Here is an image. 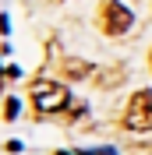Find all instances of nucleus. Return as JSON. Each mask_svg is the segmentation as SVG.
Returning <instances> with one entry per match:
<instances>
[{"instance_id":"obj_1","label":"nucleus","mask_w":152,"mask_h":155,"mask_svg":"<svg viewBox=\"0 0 152 155\" xmlns=\"http://www.w3.org/2000/svg\"><path fill=\"white\" fill-rule=\"evenodd\" d=\"M29 99H32V106H36L39 113H60V109H67V102H71L67 88L57 85V81H50V78H36V81H32Z\"/></svg>"},{"instance_id":"obj_2","label":"nucleus","mask_w":152,"mask_h":155,"mask_svg":"<svg viewBox=\"0 0 152 155\" xmlns=\"http://www.w3.org/2000/svg\"><path fill=\"white\" fill-rule=\"evenodd\" d=\"M124 127L134 130V134L152 130V88H142V92L131 95V102L124 109Z\"/></svg>"},{"instance_id":"obj_3","label":"nucleus","mask_w":152,"mask_h":155,"mask_svg":"<svg viewBox=\"0 0 152 155\" xmlns=\"http://www.w3.org/2000/svg\"><path fill=\"white\" fill-rule=\"evenodd\" d=\"M99 14H103L99 25H103L106 35H124V32L134 25V14L124 7V4H117V0H106L103 7H99Z\"/></svg>"},{"instance_id":"obj_4","label":"nucleus","mask_w":152,"mask_h":155,"mask_svg":"<svg viewBox=\"0 0 152 155\" xmlns=\"http://www.w3.org/2000/svg\"><path fill=\"white\" fill-rule=\"evenodd\" d=\"M64 71H67V78H85L88 71V64H81V60H64Z\"/></svg>"},{"instance_id":"obj_5","label":"nucleus","mask_w":152,"mask_h":155,"mask_svg":"<svg viewBox=\"0 0 152 155\" xmlns=\"http://www.w3.org/2000/svg\"><path fill=\"white\" fill-rule=\"evenodd\" d=\"M4 116H7V120H14V116H18V99H7V106H4Z\"/></svg>"},{"instance_id":"obj_6","label":"nucleus","mask_w":152,"mask_h":155,"mask_svg":"<svg viewBox=\"0 0 152 155\" xmlns=\"http://www.w3.org/2000/svg\"><path fill=\"white\" fill-rule=\"evenodd\" d=\"M149 67H152V53H149Z\"/></svg>"}]
</instances>
